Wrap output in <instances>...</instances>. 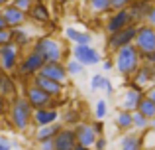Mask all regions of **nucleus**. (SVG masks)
Wrapping results in <instances>:
<instances>
[{
    "mask_svg": "<svg viewBox=\"0 0 155 150\" xmlns=\"http://www.w3.org/2000/svg\"><path fill=\"white\" fill-rule=\"evenodd\" d=\"M6 117L18 132H26L34 124V107L30 105V101L24 95H16L10 99Z\"/></svg>",
    "mask_w": 155,
    "mask_h": 150,
    "instance_id": "obj_1",
    "label": "nucleus"
},
{
    "mask_svg": "<svg viewBox=\"0 0 155 150\" xmlns=\"http://www.w3.org/2000/svg\"><path fill=\"white\" fill-rule=\"evenodd\" d=\"M141 65V54L136 47V44L124 46L114 54V69L118 71L122 77H132L137 71V67Z\"/></svg>",
    "mask_w": 155,
    "mask_h": 150,
    "instance_id": "obj_2",
    "label": "nucleus"
},
{
    "mask_svg": "<svg viewBox=\"0 0 155 150\" xmlns=\"http://www.w3.org/2000/svg\"><path fill=\"white\" fill-rule=\"evenodd\" d=\"M31 50H35L45 61H63L65 54H67L63 44L57 38H53L51 34L38 36V38L34 40V44H31Z\"/></svg>",
    "mask_w": 155,
    "mask_h": 150,
    "instance_id": "obj_3",
    "label": "nucleus"
},
{
    "mask_svg": "<svg viewBox=\"0 0 155 150\" xmlns=\"http://www.w3.org/2000/svg\"><path fill=\"white\" fill-rule=\"evenodd\" d=\"M45 59L38 54L35 50H30L18 63V69H16V75L22 77V79H31L34 75H38L41 71Z\"/></svg>",
    "mask_w": 155,
    "mask_h": 150,
    "instance_id": "obj_4",
    "label": "nucleus"
},
{
    "mask_svg": "<svg viewBox=\"0 0 155 150\" xmlns=\"http://www.w3.org/2000/svg\"><path fill=\"white\" fill-rule=\"evenodd\" d=\"M136 34H137V26L136 24H130V26L122 28V30L114 32V34H108V38H106V47H108L112 54H116L120 47L134 44Z\"/></svg>",
    "mask_w": 155,
    "mask_h": 150,
    "instance_id": "obj_5",
    "label": "nucleus"
},
{
    "mask_svg": "<svg viewBox=\"0 0 155 150\" xmlns=\"http://www.w3.org/2000/svg\"><path fill=\"white\" fill-rule=\"evenodd\" d=\"M134 44H136V47L140 50L141 55L149 54V51H155V26H151L147 22L140 24Z\"/></svg>",
    "mask_w": 155,
    "mask_h": 150,
    "instance_id": "obj_6",
    "label": "nucleus"
},
{
    "mask_svg": "<svg viewBox=\"0 0 155 150\" xmlns=\"http://www.w3.org/2000/svg\"><path fill=\"white\" fill-rule=\"evenodd\" d=\"M18 63H20V47L14 42H8L4 46H0V65H2L4 73L16 75Z\"/></svg>",
    "mask_w": 155,
    "mask_h": 150,
    "instance_id": "obj_7",
    "label": "nucleus"
},
{
    "mask_svg": "<svg viewBox=\"0 0 155 150\" xmlns=\"http://www.w3.org/2000/svg\"><path fill=\"white\" fill-rule=\"evenodd\" d=\"M24 97H26L28 101H30V105L34 109H41V107H51L53 105V97L49 93H45L41 87H38L35 83H31L30 79H28V83L24 85Z\"/></svg>",
    "mask_w": 155,
    "mask_h": 150,
    "instance_id": "obj_8",
    "label": "nucleus"
},
{
    "mask_svg": "<svg viewBox=\"0 0 155 150\" xmlns=\"http://www.w3.org/2000/svg\"><path fill=\"white\" fill-rule=\"evenodd\" d=\"M130 87H136L140 89V91H145V89L149 87V85L155 83V65L147 61H141V65L137 67V71L130 77Z\"/></svg>",
    "mask_w": 155,
    "mask_h": 150,
    "instance_id": "obj_9",
    "label": "nucleus"
},
{
    "mask_svg": "<svg viewBox=\"0 0 155 150\" xmlns=\"http://www.w3.org/2000/svg\"><path fill=\"white\" fill-rule=\"evenodd\" d=\"M73 58L79 59L84 67H91V65H98L102 63V55L96 47H92V44H79L71 50Z\"/></svg>",
    "mask_w": 155,
    "mask_h": 150,
    "instance_id": "obj_10",
    "label": "nucleus"
},
{
    "mask_svg": "<svg viewBox=\"0 0 155 150\" xmlns=\"http://www.w3.org/2000/svg\"><path fill=\"white\" fill-rule=\"evenodd\" d=\"M130 24H132V18H130L128 8H120V10H112V14L106 18L104 30H106V34H114V32L122 30V28L130 26Z\"/></svg>",
    "mask_w": 155,
    "mask_h": 150,
    "instance_id": "obj_11",
    "label": "nucleus"
},
{
    "mask_svg": "<svg viewBox=\"0 0 155 150\" xmlns=\"http://www.w3.org/2000/svg\"><path fill=\"white\" fill-rule=\"evenodd\" d=\"M30 81H31V83H35L38 87H41L45 93H49L53 99H59V97L65 93V83H59V81H55V79H49V77H45V75H41V73L34 75Z\"/></svg>",
    "mask_w": 155,
    "mask_h": 150,
    "instance_id": "obj_12",
    "label": "nucleus"
},
{
    "mask_svg": "<svg viewBox=\"0 0 155 150\" xmlns=\"http://www.w3.org/2000/svg\"><path fill=\"white\" fill-rule=\"evenodd\" d=\"M53 142H55V150H75L77 144H79V142H77L75 128L63 124V128H61V131L55 134Z\"/></svg>",
    "mask_w": 155,
    "mask_h": 150,
    "instance_id": "obj_13",
    "label": "nucleus"
},
{
    "mask_svg": "<svg viewBox=\"0 0 155 150\" xmlns=\"http://www.w3.org/2000/svg\"><path fill=\"white\" fill-rule=\"evenodd\" d=\"M75 134H77V142L83 144V146H94L96 138H98V134H96L94 127H92V123H87V120H81V123H77L75 127Z\"/></svg>",
    "mask_w": 155,
    "mask_h": 150,
    "instance_id": "obj_14",
    "label": "nucleus"
},
{
    "mask_svg": "<svg viewBox=\"0 0 155 150\" xmlns=\"http://www.w3.org/2000/svg\"><path fill=\"white\" fill-rule=\"evenodd\" d=\"M61 120V113L55 105L51 107H41V109H34V127H43V124H53Z\"/></svg>",
    "mask_w": 155,
    "mask_h": 150,
    "instance_id": "obj_15",
    "label": "nucleus"
},
{
    "mask_svg": "<svg viewBox=\"0 0 155 150\" xmlns=\"http://www.w3.org/2000/svg\"><path fill=\"white\" fill-rule=\"evenodd\" d=\"M39 73L45 75V77H49V79L59 81V83H65V85H67V79H69L67 67H65L63 61H45Z\"/></svg>",
    "mask_w": 155,
    "mask_h": 150,
    "instance_id": "obj_16",
    "label": "nucleus"
},
{
    "mask_svg": "<svg viewBox=\"0 0 155 150\" xmlns=\"http://www.w3.org/2000/svg\"><path fill=\"white\" fill-rule=\"evenodd\" d=\"M2 14L4 18H6L8 22V28H18V26H24L28 20V12L20 10L18 6H14V4H6V6H2Z\"/></svg>",
    "mask_w": 155,
    "mask_h": 150,
    "instance_id": "obj_17",
    "label": "nucleus"
},
{
    "mask_svg": "<svg viewBox=\"0 0 155 150\" xmlns=\"http://www.w3.org/2000/svg\"><path fill=\"white\" fill-rule=\"evenodd\" d=\"M151 4L153 2H147V0H134V2L128 6L132 24H136V26L143 24L145 18H147V12H149V8H151Z\"/></svg>",
    "mask_w": 155,
    "mask_h": 150,
    "instance_id": "obj_18",
    "label": "nucleus"
},
{
    "mask_svg": "<svg viewBox=\"0 0 155 150\" xmlns=\"http://www.w3.org/2000/svg\"><path fill=\"white\" fill-rule=\"evenodd\" d=\"M28 20H31V22H35V24H47V26H49V22H51V12H49L47 2L38 0V2L31 6V10L28 12Z\"/></svg>",
    "mask_w": 155,
    "mask_h": 150,
    "instance_id": "obj_19",
    "label": "nucleus"
},
{
    "mask_svg": "<svg viewBox=\"0 0 155 150\" xmlns=\"http://www.w3.org/2000/svg\"><path fill=\"white\" fill-rule=\"evenodd\" d=\"M143 95H145V91H140V89H136V87L126 89V93L122 95V101H120V109H126V111H137L140 101H141Z\"/></svg>",
    "mask_w": 155,
    "mask_h": 150,
    "instance_id": "obj_20",
    "label": "nucleus"
},
{
    "mask_svg": "<svg viewBox=\"0 0 155 150\" xmlns=\"http://www.w3.org/2000/svg\"><path fill=\"white\" fill-rule=\"evenodd\" d=\"M2 77H0V95L6 97V99H12V97L18 95V85H16V77L12 73H4L0 71Z\"/></svg>",
    "mask_w": 155,
    "mask_h": 150,
    "instance_id": "obj_21",
    "label": "nucleus"
},
{
    "mask_svg": "<svg viewBox=\"0 0 155 150\" xmlns=\"http://www.w3.org/2000/svg\"><path fill=\"white\" fill-rule=\"evenodd\" d=\"M120 150H143V140H141V132H130L120 138Z\"/></svg>",
    "mask_w": 155,
    "mask_h": 150,
    "instance_id": "obj_22",
    "label": "nucleus"
},
{
    "mask_svg": "<svg viewBox=\"0 0 155 150\" xmlns=\"http://www.w3.org/2000/svg\"><path fill=\"white\" fill-rule=\"evenodd\" d=\"M63 36L69 40V42H73L75 46H79V44H92V36L88 34V32L79 30V28H73V26L65 28Z\"/></svg>",
    "mask_w": 155,
    "mask_h": 150,
    "instance_id": "obj_23",
    "label": "nucleus"
},
{
    "mask_svg": "<svg viewBox=\"0 0 155 150\" xmlns=\"http://www.w3.org/2000/svg\"><path fill=\"white\" fill-rule=\"evenodd\" d=\"M63 128V123L57 120L53 124H43V127H35V132H34V138L38 140H47V138H55V134Z\"/></svg>",
    "mask_w": 155,
    "mask_h": 150,
    "instance_id": "obj_24",
    "label": "nucleus"
},
{
    "mask_svg": "<svg viewBox=\"0 0 155 150\" xmlns=\"http://www.w3.org/2000/svg\"><path fill=\"white\" fill-rule=\"evenodd\" d=\"M10 36H12V42L16 44V46L22 50V47L26 46H31L34 44V36H30L26 30H24V26H18V28H10Z\"/></svg>",
    "mask_w": 155,
    "mask_h": 150,
    "instance_id": "obj_25",
    "label": "nucleus"
},
{
    "mask_svg": "<svg viewBox=\"0 0 155 150\" xmlns=\"http://www.w3.org/2000/svg\"><path fill=\"white\" fill-rule=\"evenodd\" d=\"M116 127L120 131H134V117L132 111H126V109H120L116 115Z\"/></svg>",
    "mask_w": 155,
    "mask_h": 150,
    "instance_id": "obj_26",
    "label": "nucleus"
},
{
    "mask_svg": "<svg viewBox=\"0 0 155 150\" xmlns=\"http://www.w3.org/2000/svg\"><path fill=\"white\" fill-rule=\"evenodd\" d=\"M92 14H108L112 12V0H87Z\"/></svg>",
    "mask_w": 155,
    "mask_h": 150,
    "instance_id": "obj_27",
    "label": "nucleus"
},
{
    "mask_svg": "<svg viewBox=\"0 0 155 150\" xmlns=\"http://www.w3.org/2000/svg\"><path fill=\"white\" fill-rule=\"evenodd\" d=\"M132 117H134V131L143 132V131H147V128H151V120L145 115H141L140 111H132Z\"/></svg>",
    "mask_w": 155,
    "mask_h": 150,
    "instance_id": "obj_28",
    "label": "nucleus"
},
{
    "mask_svg": "<svg viewBox=\"0 0 155 150\" xmlns=\"http://www.w3.org/2000/svg\"><path fill=\"white\" fill-rule=\"evenodd\" d=\"M61 123L67 127H75L77 123H81V111L77 109H65V113H61Z\"/></svg>",
    "mask_w": 155,
    "mask_h": 150,
    "instance_id": "obj_29",
    "label": "nucleus"
},
{
    "mask_svg": "<svg viewBox=\"0 0 155 150\" xmlns=\"http://www.w3.org/2000/svg\"><path fill=\"white\" fill-rule=\"evenodd\" d=\"M137 111H140L141 115H145L149 120H151L153 117H155V103L149 99L147 95H143V97H141V101H140V107H137Z\"/></svg>",
    "mask_w": 155,
    "mask_h": 150,
    "instance_id": "obj_30",
    "label": "nucleus"
},
{
    "mask_svg": "<svg viewBox=\"0 0 155 150\" xmlns=\"http://www.w3.org/2000/svg\"><path fill=\"white\" fill-rule=\"evenodd\" d=\"M65 67H67V73H69V77H75V75H81L84 71V65L79 61V59H69L67 63H65Z\"/></svg>",
    "mask_w": 155,
    "mask_h": 150,
    "instance_id": "obj_31",
    "label": "nucleus"
},
{
    "mask_svg": "<svg viewBox=\"0 0 155 150\" xmlns=\"http://www.w3.org/2000/svg\"><path fill=\"white\" fill-rule=\"evenodd\" d=\"M106 115H108V103H106L104 99H98V101H96V107H94V117L104 120Z\"/></svg>",
    "mask_w": 155,
    "mask_h": 150,
    "instance_id": "obj_32",
    "label": "nucleus"
},
{
    "mask_svg": "<svg viewBox=\"0 0 155 150\" xmlns=\"http://www.w3.org/2000/svg\"><path fill=\"white\" fill-rule=\"evenodd\" d=\"M104 79H106V77L100 75V73L92 75V77H91V89H92V91H98V89H102V87H104Z\"/></svg>",
    "mask_w": 155,
    "mask_h": 150,
    "instance_id": "obj_33",
    "label": "nucleus"
},
{
    "mask_svg": "<svg viewBox=\"0 0 155 150\" xmlns=\"http://www.w3.org/2000/svg\"><path fill=\"white\" fill-rule=\"evenodd\" d=\"M38 2V0H12V4L14 6H18L20 10H24V12H30L31 10V6Z\"/></svg>",
    "mask_w": 155,
    "mask_h": 150,
    "instance_id": "obj_34",
    "label": "nucleus"
},
{
    "mask_svg": "<svg viewBox=\"0 0 155 150\" xmlns=\"http://www.w3.org/2000/svg\"><path fill=\"white\" fill-rule=\"evenodd\" d=\"M35 150H55V142H53V138L39 140V142H38V148H35Z\"/></svg>",
    "mask_w": 155,
    "mask_h": 150,
    "instance_id": "obj_35",
    "label": "nucleus"
},
{
    "mask_svg": "<svg viewBox=\"0 0 155 150\" xmlns=\"http://www.w3.org/2000/svg\"><path fill=\"white\" fill-rule=\"evenodd\" d=\"M134 0H112V10H120V8H128Z\"/></svg>",
    "mask_w": 155,
    "mask_h": 150,
    "instance_id": "obj_36",
    "label": "nucleus"
},
{
    "mask_svg": "<svg viewBox=\"0 0 155 150\" xmlns=\"http://www.w3.org/2000/svg\"><path fill=\"white\" fill-rule=\"evenodd\" d=\"M12 42V36H10V28H6V30H0V46H4V44Z\"/></svg>",
    "mask_w": 155,
    "mask_h": 150,
    "instance_id": "obj_37",
    "label": "nucleus"
},
{
    "mask_svg": "<svg viewBox=\"0 0 155 150\" xmlns=\"http://www.w3.org/2000/svg\"><path fill=\"white\" fill-rule=\"evenodd\" d=\"M92 127H94V131H96V134H98V136L104 134V123H102V119H94V120H92Z\"/></svg>",
    "mask_w": 155,
    "mask_h": 150,
    "instance_id": "obj_38",
    "label": "nucleus"
},
{
    "mask_svg": "<svg viewBox=\"0 0 155 150\" xmlns=\"http://www.w3.org/2000/svg\"><path fill=\"white\" fill-rule=\"evenodd\" d=\"M106 146H108V140L104 138V134L102 136H98V138H96V142H94V150H106Z\"/></svg>",
    "mask_w": 155,
    "mask_h": 150,
    "instance_id": "obj_39",
    "label": "nucleus"
},
{
    "mask_svg": "<svg viewBox=\"0 0 155 150\" xmlns=\"http://www.w3.org/2000/svg\"><path fill=\"white\" fill-rule=\"evenodd\" d=\"M12 148H14V144H12L6 136L0 134V150H12Z\"/></svg>",
    "mask_w": 155,
    "mask_h": 150,
    "instance_id": "obj_40",
    "label": "nucleus"
},
{
    "mask_svg": "<svg viewBox=\"0 0 155 150\" xmlns=\"http://www.w3.org/2000/svg\"><path fill=\"white\" fill-rule=\"evenodd\" d=\"M145 22H147V24H151V26H155V2L151 4V8H149V12H147V18H145Z\"/></svg>",
    "mask_w": 155,
    "mask_h": 150,
    "instance_id": "obj_41",
    "label": "nucleus"
},
{
    "mask_svg": "<svg viewBox=\"0 0 155 150\" xmlns=\"http://www.w3.org/2000/svg\"><path fill=\"white\" fill-rule=\"evenodd\" d=\"M6 97H2L0 95V119H4L6 117V111H8V105H6Z\"/></svg>",
    "mask_w": 155,
    "mask_h": 150,
    "instance_id": "obj_42",
    "label": "nucleus"
},
{
    "mask_svg": "<svg viewBox=\"0 0 155 150\" xmlns=\"http://www.w3.org/2000/svg\"><path fill=\"white\" fill-rule=\"evenodd\" d=\"M104 91H106V95H112V93H114V85H112V81H110L108 79V77H106V79H104Z\"/></svg>",
    "mask_w": 155,
    "mask_h": 150,
    "instance_id": "obj_43",
    "label": "nucleus"
},
{
    "mask_svg": "<svg viewBox=\"0 0 155 150\" xmlns=\"http://www.w3.org/2000/svg\"><path fill=\"white\" fill-rule=\"evenodd\" d=\"M102 69L104 71H112L114 69V61L112 59H102Z\"/></svg>",
    "mask_w": 155,
    "mask_h": 150,
    "instance_id": "obj_44",
    "label": "nucleus"
},
{
    "mask_svg": "<svg viewBox=\"0 0 155 150\" xmlns=\"http://www.w3.org/2000/svg\"><path fill=\"white\" fill-rule=\"evenodd\" d=\"M145 95H147L149 99H151L153 103H155V83H153V85H149V87L145 89Z\"/></svg>",
    "mask_w": 155,
    "mask_h": 150,
    "instance_id": "obj_45",
    "label": "nucleus"
},
{
    "mask_svg": "<svg viewBox=\"0 0 155 150\" xmlns=\"http://www.w3.org/2000/svg\"><path fill=\"white\" fill-rule=\"evenodd\" d=\"M8 28V22H6V18H4V14L0 12V30H6Z\"/></svg>",
    "mask_w": 155,
    "mask_h": 150,
    "instance_id": "obj_46",
    "label": "nucleus"
},
{
    "mask_svg": "<svg viewBox=\"0 0 155 150\" xmlns=\"http://www.w3.org/2000/svg\"><path fill=\"white\" fill-rule=\"evenodd\" d=\"M75 150H94V148H92V146H83V144H77Z\"/></svg>",
    "mask_w": 155,
    "mask_h": 150,
    "instance_id": "obj_47",
    "label": "nucleus"
},
{
    "mask_svg": "<svg viewBox=\"0 0 155 150\" xmlns=\"http://www.w3.org/2000/svg\"><path fill=\"white\" fill-rule=\"evenodd\" d=\"M12 0H0V6H6V4H10Z\"/></svg>",
    "mask_w": 155,
    "mask_h": 150,
    "instance_id": "obj_48",
    "label": "nucleus"
},
{
    "mask_svg": "<svg viewBox=\"0 0 155 150\" xmlns=\"http://www.w3.org/2000/svg\"><path fill=\"white\" fill-rule=\"evenodd\" d=\"M151 128H153V131H155V117H153V119H151Z\"/></svg>",
    "mask_w": 155,
    "mask_h": 150,
    "instance_id": "obj_49",
    "label": "nucleus"
},
{
    "mask_svg": "<svg viewBox=\"0 0 155 150\" xmlns=\"http://www.w3.org/2000/svg\"><path fill=\"white\" fill-rule=\"evenodd\" d=\"M67 2H75V0H67Z\"/></svg>",
    "mask_w": 155,
    "mask_h": 150,
    "instance_id": "obj_50",
    "label": "nucleus"
},
{
    "mask_svg": "<svg viewBox=\"0 0 155 150\" xmlns=\"http://www.w3.org/2000/svg\"><path fill=\"white\" fill-rule=\"evenodd\" d=\"M43 2H51V0H43Z\"/></svg>",
    "mask_w": 155,
    "mask_h": 150,
    "instance_id": "obj_51",
    "label": "nucleus"
},
{
    "mask_svg": "<svg viewBox=\"0 0 155 150\" xmlns=\"http://www.w3.org/2000/svg\"><path fill=\"white\" fill-rule=\"evenodd\" d=\"M147 2H155V0H147Z\"/></svg>",
    "mask_w": 155,
    "mask_h": 150,
    "instance_id": "obj_52",
    "label": "nucleus"
},
{
    "mask_svg": "<svg viewBox=\"0 0 155 150\" xmlns=\"http://www.w3.org/2000/svg\"><path fill=\"white\" fill-rule=\"evenodd\" d=\"M0 12H2V6H0Z\"/></svg>",
    "mask_w": 155,
    "mask_h": 150,
    "instance_id": "obj_53",
    "label": "nucleus"
},
{
    "mask_svg": "<svg viewBox=\"0 0 155 150\" xmlns=\"http://www.w3.org/2000/svg\"><path fill=\"white\" fill-rule=\"evenodd\" d=\"M0 71H2V65H0Z\"/></svg>",
    "mask_w": 155,
    "mask_h": 150,
    "instance_id": "obj_54",
    "label": "nucleus"
},
{
    "mask_svg": "<svg viewBox=\"0 0 155 150\" xmlns=\"http://www.w3.org/2000/svg\"><path fill=\"white\" fill-rule=\"evenodd\" d=\"M0 77H2V73H0Z\"/></svg>",
    "mask_w": 155,
    "mask_h": 150,
    "instance_id": "obj_55",
    "label": "nucleus"
}]
</instances>
